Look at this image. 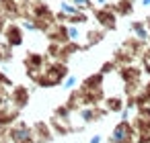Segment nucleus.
Segmentation results:
<instances>
[{"label":"nucleus","instance_id":"2","mask_svg":"<svg viewBox=\"0 0 150 143\" xmlns=\"http://www.w3.org/2000/svg\"><path fill=\"white\" fill-rule=\"evenodd\" d=\"M58 6H60V15H58V17H60V19H64V21H68L70 17H74V15L82 13V10H80L74 2H70V0H62V2H60Z\"/></svg>","mask_w":150,"mask_h":143},{"label":"nucleus","instance_id":"17","mask_svg":"<svg viewBox=\"0 0 150 143\" xmlns=\"http://www.w3.org/2000/svg\"><path fill=\"white\" fill-rule=\"evenodd\" d=\"M0 127H2V116H0Z\"/></svg>","mask_w":150,"mask_h":143},{"label":"nucleus","instance_id":"7","mask_svg":"<svg viewBox=\"0 0 150 143\" xmlns=\"http://www.w3.org/2000/svg\"><path fill=\"white\" fill-rule=\"evenodd\" d=\"M97 19H99V23L103 25V27H113L115 25V13H111V10H107V8H103V10H97Z\"/></svg>","mask_w":150,"mask_h":143},{"label":"nucleus","instance_id":"14","mask_svg":"<svg viewBox=\"0 0 150 143\" xmlns=\"http://www.w3.org/2000/svg\"><path fill=\"white\" fill-rule=\"evenodd\" d=\"M142 6H144V8H148V6H150V0H142Z\"/></svg>","mask_w":150,"mask_h":143},{"label":"nucleus","instance_id":"11","mask_svg":"<svg viewBox=\"0 0 150 143\" xmlns=\"http://www.w3.org/2000/svg\"><path fill=\"white\" fill-rule=\"evenodd\" d=\"M80 119H82V123H91L95 119V110L93 108H82L80 110Z\"/></svg>","mask_w":150,"mask_h":143},{"label":"nucleus","instance_id":"13","mask_svg":"<svg viewBox=\"0 0 150 143\" xmlns=\"http://www.w3.org/2000/svg\"><path fill=\"white\" fill-rule=\"evenodd\" d=\"M101 139H103V137L97 133V135H93V137H91V141H88V143H101Z\"/></svg>","mask_w":150,"mask_h":143},{"label":"nucleus","instance_id":"8","mask_svg":"<svg viewBox=\"0 0 150 143\" xmlns=\"http://www.w3.org/2000/svg\"><path fill=\"white\" fill-rule=\"evenodd\" d=\"M23 31H31V33H35V31H39L41 29V23H39V19H21V25H19Z\"/></svg>","mask_w":150,"mask_h":143},{"label":"nucleus","instance_id":"16","mask_svg":"<svg viewBox=\"0 0 150 143\" xmlns=\"http://www.w3.org/2000/svg\"><path fill=\"white\" fill-rule=\"evenodd\" d=\"M17 2H27V0H17Z\"/></svg>","mask_w":150,"mask_h":143},{"label":"nucleus","instance_id":"12","mask_svg":"<svg viewBox=\"0 0 150 143\" xmlns=\"http://www.w3.org/2000/svg\"><path fill=\"white\" fill-rule=\"evenodd\" d=\"M70 2H74L80 10H86V8H91L95 2H93V0H70Z\"/></svg>","mask_w":150,"mask_h":143},{"label":"nucleus","instance_id":"15","mask_svg":"<svg viewBox=\"0 0 150 143\" xmlns=\"http://www.w3.org/2000/svg\"><path fill=\"white\" fill-rule=\"evenodd\" d=\"M2 59H4V53H2V51H0V63H2Z\"/></svg>","mask_w":150,"mask_h":143},{"label":"nucleus","instance_id":"9","mask_svg":"<svg viewBox=\"0 0 150 143\" xmlns=\"http://www.w3.org/2000/svg\"><path fill=\"white\" fill-rule=\"evenodd\" d=\"M134 2H132V0H119V2L115 4V13H119V15H129L132 13V6Z\"/></svg>","mask_w":150,"mask_h":143},{"label":"nucleus","instance_id":"10","mask_svg":"<svg viewBox=\"0 0 150 143\" xmlns=\"http://www.w3.org/2000/svg\"><path fill=\"white\" fill-rule=\"evenodd\" d=\"M76 84H78V78L76 76H68V78H64V90H74L76 88Z\"/></svg>","mask_w":150,"mask_h":143},{"label":"nucleus","instance_id":"18","mask_svg":"<svg viewBox=\"0 0 150 143\" xmlns=\"http://www.w3.org/2000/svg\"><path fill=\"white\" fill-rule=\"evenodd\" d=\"M132 2H136V0H132Z\"/></svg>","mask_w":150,"mask_h":143},{"label":"nucleus","instance_id":"3","mask_svg":"<svg viewBox=\"0 0 150 143\" xmlns=\"http://www.w3.org/2000/svg\"><path fill=\"white\" fill-rule=\"evenodd\" d=\"M13 139H15V143H31L33 141V133H31V129L21 125V127L13 129Z\"/></svg>","mask_w":150,"mask_h":143},{"label":"nucleus","instance_id":"1","mask_svg":"<svg viewBox=\"0 0 150 143\" xmlns=\"http://www.w3.org/2000/svg\"><path fill=\"white\" fill-rule=\"evenodd\" d=\"M132 137H134V133H132L129 125L121 121V123L113 129V133H111V137H109V143H129Z\"/></svg>","mask_w":150,"mask_h":143},{"label":"nucleus","instance_id":"5","mask_svg":"<svg viewBox=\"0 0 150 143\" xmlns=\"http://www.w3.org/2000/svg\"><path fill=\"white\" fill-rule=\"evenodd\" d=\"M129 29H132V33L138 41H148L150 39V29H148L146 23H132Z\"/></svg>","mask_w":150,"mask_h":143},{"label":"nucleus","instance_id":"4","mask_svg":"<svg viewBox=\"0 0 150 143\" xmlns=\"http://www.w3.org/2000/svg\"><path fill=\"white\" fill-rule=\"evenodd\" d=\"M64 37H66V41H70V43H78V41H82V31H80L78 25L68 23V27H64Z\"/></svg>","mask_w":150,"mask_h":143},{"label":"nucleus","instance_id":"6","mask_svg":"<svg viewBox=\"0 0 150 143\" xmlns=\"http://www.w3.org/2000/svg\"><path fill=\"white\" fill-rule=\"evenodd\" d=\"M6 39H8L11 45L23 43V29H21L19 25H11V27L6 29Z\"/></svg>","mask_w":150,"mask_h":143}]
</instances>
